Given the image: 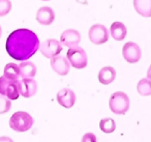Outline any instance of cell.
I'll use <instances>...</instances> for the list:
<instances>
[{
    "mask_svg": "<svg viewBox=\"0 0 151 142\" xmlns=\"http://www.w3.org/2000/svg\"><path fill=\"white\" fill-rule=\"evenodd\" d=\"M7 54L19 61L28 60L40 49V40L32 30L26 28L14 30L5 44Z\"/></svg>",
    "mask_w": 151,
    "mask_h": 142,
    "instance_id": "6da1fadb",
    "label": "cell"
},
{
    "mask_svg": "<svg viewBox=\"0 0 151 142\" xmlns=\"http://www.w3.org/2000/svg\"><path fill=\"white\" fill-rule=\"evenodd\" d=\"M33 118L25 111H18L12 115L9 119V127L16 132H26L33 125Z\"/></svg>",
    "mask_w": 151,
    "mask_h": 142,
    "instance_id": "7a4b0ae2",
    "label": "cell"
},
{
    "mask_svg": "<svg viewBox=\"0 0 151 142\" xmlns=\"http://www.w3.org/2000/svg\"><path fill=\"white\" fill-rule=\"evenodd\" d=\"M129 98L127 96V94L122 91H117L113 93L109 101L110 109L115 114H125L129 109Z\"/></svg>",
    "mask_w": 151,
    "mask_h": 142,
    "instance_id": "3957f363",
    "label": "cell"
},
{
    "mask_svg": "<svg viewBox=\"0 0 151 142\" xmlns=\"http://www.w3.org/2000/svg\"><path fill=\"white\" fill-rule=\"evenodd\" d=\"M66 57L71 67H73L75 69H84L88 63L86 52L84 51V49H82L79 46L68 49L66 52Z\"/></svg>",
    "mask_w": 151,
    "mask_h": 142,
    "instance_id": "277c9868",
    "label": "cell"
},
{
    "mask_svg": "<svg viewBox=\"0 0 151 142\" xmlns=\"http://www.w3.org/2000/svg\"><path fill=\"white\" fill-rule=\"evenodd\" d=\"M0 94L6 96L9 101H15L20 96L18 81H11L6 78L0 77Z\"/></svg>",
    "mask_w": 151,
    "mask_h": 142,
    "instance_id": "5b68a950",
    "label": "cell"
},
{
    "mask_svg": "<svg viewBox=\"0 0 151 142\" xmlns=\"http://www.w3.org/2000/svg\"><path fill=\"white\" fill-rule=\"evenodd\" d=\"M40 50L44 56L52 59L60 54V52L62 51V46H61V43L57 40L49 38L40 44Z\"/></svg>",
    "mask_w": 151,
    "mask_h": 142,
    "instance_id": "8992f818",
    "label": "cell"
},
{
    "mask_svg": "<svg viewBox=\"0 0 151 142\" xmlns=\"http://www.w3.org/2000/svg\"><path fill=\"white\" fill-rule=\"evenodd\" d=\"M89 38L95 45H103L109 40V32L103 24H94L89 29Z\"/></svg>",
    "mask_w": 151,
    "mask_h": 142,
    "instance_id": "52a82bcc",
    "label": "cell"
},
{
    "mask_svg": "<svg viewBox=\"0 0 151 142\" xmlns=\"http://www.w3.org/2000/svg\"><path fill=\"white\" fill-rule=\"evenodd\" d=\"M122 55L128 63H136L141 59V49L136 43L128 42L123 46Z\"/></svg>",
    "mask_w": 151,
    "mask_h": 142,
    "instance_id": "ba28073f",
    "label": "cell"
},
{
    "mask_svg": "<svg viewBox=\"0 0 151 142\" xmlns=\"http://www.w3.org/2000/svg\"><path fill=\"white\" fill-rule=\"evenodd\" d=\"M18 87H19V92L24 98H31L34 96L37 90V83L34 79H21L18 81Z\"/></svg>",
    "mask_w": 151,
    "mask_h": 142,
    "instance_id": "9c48e42d",
    "label": "cell"
},
{
    "mask_svg": "<svg viewBox=\"0 0 151 142\" xmlns=\"http://www.w3.org/2000/svg\"><path fill=\"white\" fill-rule=\"evenodd\" d=\"M80 42H81V34L78 30L67 29L61 33L60 43L64 45L65 47H68L69 49L77 47Z\"/></svg>",
    "mask_w": 151,
    "mask_h": 142,
    "instance_id": "30bf717a",
    "label": "cell"
},
{
    "mask_svg": "<svg viewBox=\"0 0 151 142\" xmlns=\"http://www.w3.org/2000/svg\"><path fill=\"white\" fill-rule=\"evenodd\" d=\"M76 100L77 98H76L75 92L69 88H62L57 93V102L59 103V105L66 109L71 108L75 105Z\"/></svg>",
    "mask_w": 151,
    "mask_h": 142,
    "instance_id": "8fae6325",
    "label": "cell"
},
{
    "mask_svg": "<svg viewBox=\"0 0 151 142\" xmlns=\"http://www.w3.org/2000/svg\"><path fill=\"white\" fill-rule=\"evenodd\" d=\"M51 67H52L53 71L56 72L60 76L67 75L69 69H70L68 60L63 56H56L51 59Z\"/></svg>",
    "mask_w": 151,
    "mask_h": 142,
    "instance_id": "7c38bea8",
    "label": "cell"
},
{
    "mask_svg": "<svg viewBox=\"0 0 151 142\" xmlns=\"http://www.w3.org/2000/svg\"><path fill=\"white\" fill-rule=\"evenodd\" d=\"M55 14L49 7H42L36 13V21L42 25H50L54 22Z\"/></svg>",
    "mask_w": 151,
    "mask_h": 142,
    "instance_id": "4fadbf2b",
    "label": "cell"
},
{
    "mask_svg": "<svg viewBox=\"0 0 151 142\" xmlns=\"http://www.w3.org/2000/svg\"><path fill=\"white\" fill-rule=\"evenodd\" d=\"M116 71L112 67H105L99 73V81L103 85H109L115 80Z\"/></svg>",
    "mask_w": 151,
    "mask_h": 142,
    "instance_id": "5bb4252c",
    "label": "cell"
},
{
    "mask_svg": "<svg viewBox=\"0 0 151 142\" xmlns=\"http://www.w3.org/2000/svg\"><path fill=\"white\" fill-rule=\"evenodd\" d=\"M134 7L142 17H151V0H134Z\"/></svg>",
    "mask_w": 151,
    "mask_h": 142,
    "instance_id": "9a60e30c",
    "label": "cell"
},
{
    "mask_svg": "<svg viewBox=\"0 0 151 142\" xmlns=\"http://www.w3.org/2000/svg\"><path fill=\"white\" fill-rule=\"evenodd\" d=\"M110 31H111V36L114 40L116 41H122L125 38L126 33H127V29H126L125 25L121 22H114L111 25L110 28Z\"/></svg>",
    "mask_w": 151,
    "mask_h": 142,
    "instance_id": "2e32d148",
    "label": "cell"
},
{
    "mask_svg": "<svg viewBox=\"0 0 151 142\" xmlns=\"http://www.w3.org/2000/svg\"><path fill=\"white\" fill-rule=\"evenodd\" d=\"M19 69L20 76L22 77V79H24V78L30 79L36 75V67L31 61H23L22 63H20Z\"/></svg>",
    "mask_w": 151,
    "mask_h": 142,
    "instance_id": "e0dca14e",
    "label": "cell"
},
{
    "mask_svg": "<svg viewBox=\"0 0 151 142\" xmlns=\"http://www.w3.org/2000/svg\"><path fill=\"white\" fill-rule=\"evenodd\" d=\"M3 77L11 81H19L20 79V69L16 63H7L3 70Z\"/></svg>",
    "mask_w": 151,
    "mask_h": 142,
    "instance_id": "ac0fdd59",
    "label": "cell"
},
{
    "mask_svg": "<svg viewBox=\"0 0 151 142\" xmlns=\"http://www.w3.org/2000/svg\"><path fill=\"white\" fill-rule=\"evenodd\" d=\"M137 90L143 96H148L151 94V80L142 79L137 85Z\"/></svg>",
    "mask_w": 151,
    "mask_h": 142,
    "instance_id": "d6986e66",
    "label": "cell"
},
{
    "mask_svg": "<svg viewBox=\"0 0 151 142\" xmlns=\"http://www.w3.org/2000/svg\"><path fill=\"white\" fill-rule=\"evenodd\" d=\"M99 128L101 130L106 134L113 133L116 130V123L114 121V119L112 118H104L99 122Z\"/></svg>",
    "mask_w": 151,
    "mask_h": 142,
    "instance_id": "ffe728a7",
    "label": "cell"
},
{
    "mask_svg": "<svg viewBox=\"0 0 151 142\" xmlns=\"http://www.w3.org/2000/svg\"><path fill=\"white\" fill-rule=\"evenodd\" d=\"M12 102L0 94V114H4L11 110Z\"/></svg>",
    "mask_w": 151,
    "mask_h": 142,
    "instance_id": "44dd1931",
    "label": "cell"
},
{
    "mask_svg": "<svg viewBox=\"0 0 151 142\" xmlns=\"http://www.w3.org/2000/svg\"><path fill=\"white\" fill-rule=\"evenodd\" d=\"M12 9L11 0H0V17L6 16Z\"/></svg>",
    "mask_w": 151,
    "mask_h": 142,
    "instance_id": "7402d4cb",
    "label": "cell"
},
{
    "mask_svg": "<svg viewBox=\"0 0 151 142\" xmlns=\"http://www.w3.org/2000/svg\"><path fill=\"white\" fill-rule=\"evenodd\" d=\"M81 142H97L96 137H95L94 134L92 133H86L82 138V141Z\"/></svg>",
    "mask_w": 151,
    "mask_h": 142,
    "instance_id": "603a6c76",
    "label": "cell"
},
{
    "mask_svg": "<svg viewBox=\"0 0 151 142\" xmlns=\"http://www.w3.org/2000/svg\"><path fill=\"white\" fill-rule=\"evenodd\" d=\"M0 142H14V140L9 137L3 136V137H0Z\"/></svg>",
    "mask_w": 151,
    "mask_h": 142,
    "instance_id": "cb8c5ba5",
    "label": "cell"
},
{
    "mask_svg": "<svg viewBox=\"0 0 151 142\" xmlns=\"http://www.w3.org/2000/svg\"><path fill=\"white\" fill-rule=\"evenodd\" d=\"M147 79H149V80H151V64H150V67H149V69H148V72H147Z\"/></svg>",
    "mask_w": 151,
    "mask_h": 142,
    "instance_id": "d4e9b609",
    "label": "cell"
},
{
    "mask_svg": "<svg viewBox=\"0 0 151 142\" xmlns=\"http://www.w3.org/2000/svg\"><path fill=\"white\" fill-rule=\"evenodd\" d=\"M1 36H2V28L0 26V38H1Z\"/></svg>",
    "mask_w": 151,
    "mask_h": 142,
    "instance_id": "484cf974",
    "label": "cell"
},
{
    "mask_svg": "<svg viewBox=\"0 0 151 142\" xmlns=\"http://www.w3.org/2000/svg\"><path fill=\"white\" fill-rule=\"evenodd\" d=\"M44 1H48V0H44Z\"/></svg>",
    "mask_w": 151,
    "mask_h": 142,
    "instance_id": "4316f807",
    "label": "cell"
}]
</instances>
